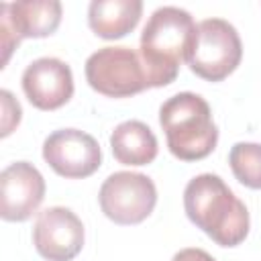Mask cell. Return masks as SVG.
Returning <instances> with one entry per match:
<instances>
[{"instance_id": "obj_1", "label": "cell", "mask_w": 261, "mask_h": 261, "mask_svg": "<svg viewBox=\"0 0 261 261\" xmlns=\"http://www.w3.org/2000/svg\"><path fill=\"white\" fill-rule=\"evenodd\" d=\"M188 218L220 247H237L249 234L247 206L220 175L200 173L184 190Z\"/></svg>"}, {"instance_id": "obj_2", "label": "cell", "mask_w": 261, "mask_h": 261, "mask_svg": "<svg viewBox=\"0 0 261 261\" xmlns=\"http://www.w3.org/2000/svg\"><path fill=\"white\" fill-rule=\"evenodd\" d=\"M196 27L192 14L179 6H161L149 16L139 49L149 88L169 86L177 77L179 63L194 45Z\"/></svg>"}, {"instance_id": "obj_3", "label": "cell", "mask_w": 261, "mask_h": 261, "mask_svg": "<svg viewBox=\"0 0 261 261\" xmlns=\"http://www.w3.org/2000/svg\"><path fill=\"white\" fill-rule=\"evenodd\" d=\"M159 124L167 139V149L181 161L208 157L218 143V128L208 102L194 92H179L159 108Z\"/></svg>"}, {"instance_id": "obj_4", "label": "cell", "mask_w": 261, "mask_h": 261, "mask_svg": "<svg viewBox=\"0 0 261 261\" xmlns=\"http://www.w3.org/2000/svg\"><path fill=\"white\" fill-rule=\"evenodd\" d=\"M241 57L243 43L237 29L224 18H206L196 27V39L186 61L202 80L220 82L239 67Z\"/></svg>"}, {"instance_id": "obj_5", "label": "cell", "mask_w": 261, "mask_h": 261, "mask_svg": "<svg viewBox=\"0 0 261 261\" xmlns=\"http://www.w3.org/2000/svg\"><path fill=\"white\" fill-rule=\"evenodd\" d=\"M92 90L108 98H126L149 88L141 55L130 47H102L86 61Z\"/></svg>"}, {"instance_id": "obj_6", "label": "cell", "mask_w": 261, "mask_h": 261, "mask_svg": "<svg viewBox=\"0 0 261 261\" xmlns=\"http://www.w3.org/2000/svg\"><path fill=\"white\" fill-rule=\"evenodd\" d=\"M98 202L106 218L116 224L143 222L157 204V188L151 177L137 171H116L104 179Z\"/></svg>"}, {"instance_id": "obj_7", "label": "cell", "mask_w": 261, "mask_h": 261, "mask_svg": "<svg viewBox=\"0 0 261 261\" xmlns=\"http://www.w3.org/2000/svg\"><path fill=\"white\" fill-rule=\"evenodd\" d=\"M61 22V2L57 0H18L0 2V45L2 67L22 39H41L57 31Z\"/></svg>"}, {"instance_id": "obj_8", "label": "cell", "mask_w": 261, "mask_h": 261, "mask_svg": "<svg viewBox=\"0 0 261 261\" xmlns=\"http://www.w3.org/2000/svg\"><path fill=\"white\" fill-rule=\"evenodd\" d=\"M43 159L57 175L82 179L100 167L102 151L92 135L77 128H59L45 139Z\"/></svg>"}, {"instance_id": "obj_9", "label": "cell", "mask_w": 261, "mask_h": 261, "mask_svg": "<svg viewBox=\"0 0 261 261\" xmlns=\"http://www.w3.org/2000/svg\"><path fill=\"white\" fill-rule=\"evenodd\" d=\"M33 245L47 261H71L84 247V224L65 206L45 208L35 220Z\"/></svg>"}, {"instance_id": "obj_10", "label": "cell", "mask_w": 261, "mask_h": 261, "mask_svg": "<svg viewBox=\"0 0 261 261\" xmlns=\"http://www.w3.org/2000/svg\"><path fill=\"white\" fill-rule=\"evenodd\" d=\"M45 198V179L29 161H16L0 173V216L22 222L37 212Z\"/></svg>"}, {"instance_id": "obj_11", "label": "cell", "mask_w": 261, "mask_h": 261, "mask_svg": "<svg viewBox=\"0 0 261 261\" xmlns=\"http://www.w3.org/2000/svg\"><path fill=\"white\" fill-rule=\"evenodd\" d=\"M22 90L39 110H57L73 96V75L65 61L39 57L22 71Z\"/></svg>"}, {"instance_id": "obj_12", "label": "cell", "mask_w": 261, "mask_h": 261, "mask_svg": "<svg viewBox=\"0 0 261 261\" xmlns=\"http://www.w3.org/2000/svg\"><path fill=\"white\" fill-rule=\"evenodd\" d=\"M141 12V0H92L88 6V24L98 37L114 41L139 24Z\"/></svg>"}, {"instance_id": "obj_13", "label": "cell", "mask_w": 261, "mask_h": 261, "mask_svg": "<svg viewBox=\"0 0 261 261\" xmlns=\"http://www.w3.org/2000/svg\"><path fill=\"white\" fill-rule=\"evenodd\" d=\"M110 149L122 165H147L157 157L159 145L153 130L141 120H124L110 135Z\"/></svg>"}, {"instance_id": "obj_14", "label": "cell", "mask_w": 261, "mask_h": 261, "mask_svg": "<svg viewBox=\"0 0 261 261\" xmlns=\"http://www.w3.org/2000/svg\"><path fill=\"white\" fill-rule=\"evenodd\" d=\"M228 163L234 177L251 188L261 190V145L259 143H234L228 153Z\"/></svg>"}, {"instance_id": "obj_15", "label": "cell", "mask_w": 261, "mask_h": 261, "mask_svg": "<svg viewBox=\"0 0 261 261\" xmlns=\"http://www.w3.org/2000/svg\"><path fill=\"white\" fill-rule=\"evenodd\" d=\"M0 100H2V137H8L20 122L22 110L20 104L14 100V96L8 90H0Z\"/></svg>"}, {"instance_id": "obj_16", "label": "cell", "mask_w": 261, "mask_h": 261, "mask_svg": "<svg viewBox=\"0 0 261 261\" xmlns=\"http://www.w3.org/2000/svg\"><path fill=\"white\" fill-rule=\"evenodd\" d=\"M171 261H214V257L210 253H206L204 249H196V247H188L181 249L173 255Z\"/></svg>"}]
</instances>
